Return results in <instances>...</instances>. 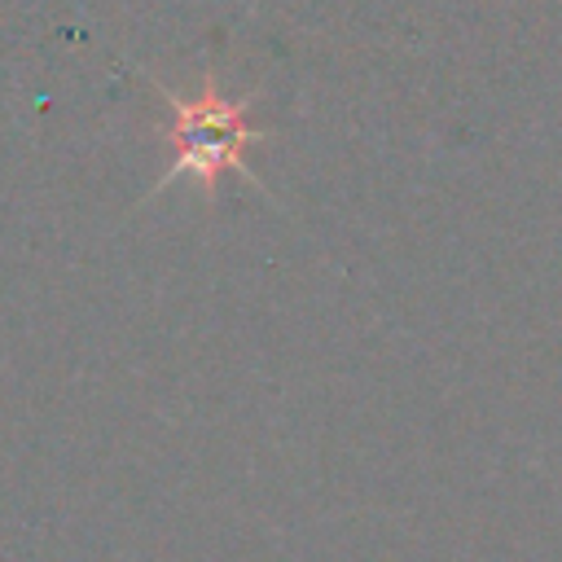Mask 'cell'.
<instances>
[{
  "instance_id": "obj_1",
  "label": "cell",
  "mask_w": 562,
  "mask_h": 562,
  "mask_svg": "<svg viewBox=\"0 0 562 562\" xmlns=\"http://www.w3.org/2000/svg\"><path fill=\"white\" fill-rule=\"evenodd\" d=\"M158 97L167 101V123H162V140L171 145V162L158 180H193L206 198H215V184L224 171H233L246 184H259L255 167H250V149L268 140V127L250 123V97H224L220 75L206 70L198 92L184 97L167 83H154Z\"/></svg>"
}]
</instances>
